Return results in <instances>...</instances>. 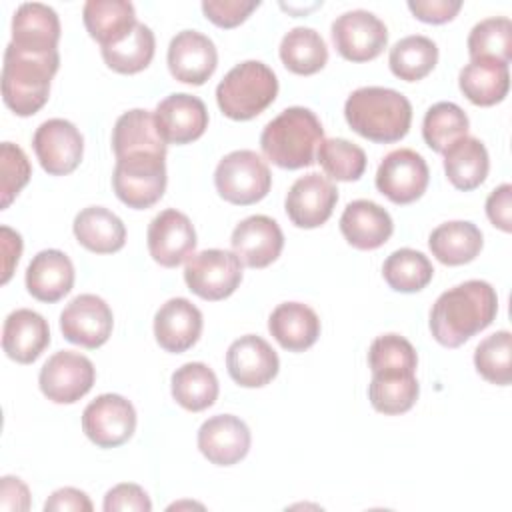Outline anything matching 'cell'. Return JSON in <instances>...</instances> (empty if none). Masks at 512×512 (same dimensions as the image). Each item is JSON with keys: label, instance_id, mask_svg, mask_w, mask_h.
I'll return each mask as SVG.
<instances>
[{"label": "cell", "instance_id": "1", "mask_svg": "<svg viewBox=\"0 0 512 512\" xmlns=\"http://www.w3.org/2000/svg\"><path fill=\"white\" fill-rule=\"evenodd\" d=\"M496 314V290L484 280H466L436 298L430 310V332L438 344L458 348L488 328Z\"/></svg>", "mask_w": 512, "mask_h": 512}, {"label": "cell", "instance_id": "2", "mask_svg": "<svg viewBox=\"0 0 512 512\" xmlns=\"http://www.w3.org/2000/svg\"><path fill=\"white\" fill-rule=\"evenodd\" d=\"M348 126L378 144L402 140L412 124V104L398 90L384 86H362L344 104Z\"/></svg>", "mask_w": 512, "mask_h": 512}, {"label": "cell", "instance_id": "3", "mask_svg": "<svg viewBox=\"0 0 512 512\" xmlns=\"http://www.w3.org/2000/svg\"><path fill=\"white\" fill-rule=\"evenodd\" d=\"M60 54H32L8 44L2 64V98L16 116L36 114L50 96Z\"/></svg>", "mask_w": 512, "mask_h": 512}, {"label": "cell", "instance_id": "4", "mask_svg": "<svg viewBox=\"0 0 512 512\" xmlns=\"http://www.w3.org/2000/svg\"><path fill=\"white\" fill-rule=\"evenodd\" d=\"M322 140L324 128L318 116L304 106H292L264 126L260 148L272 164L286 170H298L314 162Z\"/></svg>", "mask_w": 512, "mask_h": 512}, {"label": "cell", "instance_id": "5", "mask_svg": "<svg viewBox=\"0 0 512 512\" xmlns=\"http://www.w3.org/2000/svg\"><path fill=\"white\" fill-rule=\"evenodd\" d=\"M278 94V78L260 60L236 64L216 86V102L230 120H252L262 114Z\"/></svg>", "mask_w": 512, "mask_h": 512}, {"label": "cell", "instance_id": "6", "mask_svg": "<svg viewBox=\"0 0 512 512\" xmlns=\"http://www.w3.org/2000/svg\"><path fill=\"white\" fill-rule=\"evenodd\" d=\"M166 154L134 152L116 158L112 186L128 208L144 210L154 206L166 190Z\"/></svg>", "mask_w": 512, "mask_h": 512}, {"label": "cell", "instance_id": "7", "mask_svg": "<svg viewBox=\"0 0 512 512\" xmlns=\"http://www.w3.org/2000/svg\"><path fill=\"white\" fill-rule=\"evenodd\" d=\"M214 186L226 202L248 206L260 202L270 192L272 174L268 164L254 150H234L218 162Z\"/></svg>", "mask_w": 512, "mask_h": 512}, {"label": "cell", "instance_id": "8", "mask_svg": "<svg viewBox=\"0 0 512 512\" xmlns=\"http://www.w3.org/2000/svg\"><path fill=\"white\" fill-rule=\"evenodd\" d=\"M184 280L196 296L212 302L224 300L242 282V262L230 250H202L186 260Z\"/></svg>", "mask_w": 512, "mask_h": 512}, {"label": "cell", "instance_id": "9", "mask_svg": "<svg viewBox=\"0 0 512 512\" xmlns=\"http://www.w3.org/2000/svg\"><path fill=\"white\" fill-rule=\"evenodd\" d=\"M96 380V368L80 352L60 350L52 354L38 374L42 394L56 404H74L90 392Z\"/></svg>", "mask_w": 512, "mask_h": 512}, {"label": "cell", "instance_id": "10", "mask_svg": "<svg viewBox=\"0 0 512 512\" xmlns=\"http://www.w3.org/2000/svg\"><path fill=\"white\" fill-rule=\"evenodd\" d=\"M332 42L338 54L350 62H368L388 44L386 24L368 10H348L332 22Z\"/></svg>", "mask_w": 512, "mask_h": 512}, {"label": "cell", "instance_id": "11", "mask_svg": "<svg viewBox=\"0 0 512 512\" xmlns=\"http://www.w3.org/2000/svg\"><path fill=\"white\" fill-rule=\"evenodd\" d=\"M82 430L100 448L128 442L136 430V410L120 394H100L82 412Z\"/></svg>", "mask_w": 512, "mask_h": 512}, {"label": "cell", "instance_id": "12", "mask_svg": "<svg viewBox=\"0 0 512 512\" xmlns=\"http://www.w3.org/2000/svg\"><path fill=\"white\" fill-rule=\"evenodd\" d=\"M430 172L426 160L410 150L398 148L384 156L376 172V188L394 204H410L428 188Z\"/></svg>", "mask_w": 512, "mask_h": 512}, {"label": "cell", "instance_id": "13", "mask_svg": "<svg viewBox=\"0 0 512 512\" xmlns=\"http://www.w3.org/2000/svg\"><path fill=\"white\" fill-rule=\"evenodd\" d=\"M32 146L40 166L52 176L74 172L84 154V138L80 130L64 118L42 122L34 132Z\"/></svg>", "mask_w": 512, "mask_h": 512}, {"label": "cell", "instance_id": "14", "mask_svg": "<svg viewBox=\"0 0 512 512\" xmlns=\"http://www.w3.org/2000/svg\"><path fill=\"white\" fill-rule=\"evenodd\" d=\"M114 316L110 306L96 294H78L60 314V330L72 344L100 348L112 334Z\"/></svg>", "mask_w": 512, "mask_h": 512}, {"label": "cell", "instance_id": "15", "mask_svg": "<svg viewBox=\"0 0 512 512\" xmlns=\"http://www.w3.org/2000/svg\"><path fill=\"white\" fill-rule=\"evenodd\" d=\"M148 252L164 268H176L196 248V230L184 212L174 208L156 214L148 226Z\"/></svg>", "mask_w": 512, "mask_h": 512}, {"label": "cell", "instance_id": "16", "mask_svg": "<svg viewBox=\"0 0 512 512\" xmlns=\"http://www.w3.org/2000/svg\"><path fill=\"white\" fill-rule=\"evenodd\" d=\"M338 202L336 186L318 172L300 176L286 194V214L298 228H318L334 212Z\"/></svg>", "mask_w": 512, "mask_h": 512}, {"label": "cell", "instance_id": "17", "mask_svg": "<svg viewBox=\"0 0 512 512\" xmlns=\"http://www.w3.org/2000/svg\"><path fill=\"white\" fill-rule=\"evenodd\" d=\"M226 368L238 386L260 388L276 378L280 360L276 350L262 336L246 334L230 344Z\"/></svg>", "mask_w": 512, "mask_h": 512}, {"label": "cell", "instance_id": "18", "mask_svg": "<svg viewBox=\"0 0 512 512\" xmlns=\"http://www.w3.org/2000/svg\"><path fill=\"white\" fill-rule=\"evenodd\" d=\"M168 70L184 84H204L218 66V52L214 42L198 30L178 32L168 46Z\"/></svg>", "mask_w": 512, "mask_h": 512}, {"label": "cell", "instance_id": "19", "mask_svg": "<svg viewBox=\"0 0 512 512\" xmlns=\"http://www.w3.org/2000/svg\"><path fill=\"white\" fill-rule=\"evenodd\" d=\"M154 120L166 144H190L208 128V110L198 96L178 92L158 102Z\"/></svg>", "mask_w": 512, "mask_h": 512}, {"label": "cell", "instance_id": "20", "mask_svg": "<svg viewBox=\"0 0 512 512\" xmlns=\"http://www.w3.org/2000/svg\"><path fill=\"white\" fill-rule=\"evenodd\" d=\"M232 252L248 268L270 266L284 248V234L276 220L264 214L244 218L232 230Z\"/></svg>", "mask_w": 512, "mask_h": 512}, {"label": "cell", "instance_id": "21", "mask_svg": "<svg viewBox=\"0 0 512 512\" xmlns=\"http://www.w3.org/2000/svg\"><path fill=\"white\" fill-rule=\"evenodd\" d=\"M250 428L234 414H216L198 430V448L216 466H232L250 450Z\"/></svg>", "mask_w": 512, "mask_h": 512}, {"label": "cell", "instance_id": "22", "mask_svg": "<svg viewBox=\"0 0 512 512\" xmlns=\"http://www.w3.org/2000/svg\"><path fill=\"white\" fill-rule=\"evenodd\" d=\"M60 20L54 8L42 2H24L12 18V42L18 50L32 54L58 52Z\"/></svg>", "mask_w": 512, "mask_h": 512}, {"label": "cell", "instance_id": "23", "mask_svg": "<svg viewBox=\"0 0 512 512\" xmlns=\"http://www.w3.org/2000/svg\"><path fill=\"white\" fill-rule=\"evenodd\" d=\"M202 334V312L188 298H170L154 314V336L172 354L192 348Z\"/></svg>", "mask_w": 512, "mask_h": 512}, {"label": "cell", "instance_id": "24", "mask_svg": "<svg viewBox=\"0 0 512 512\" xmlns=\"http://www.w3.org/2000/svg\"><path fill=\"white\" fill-rule=\"evenodd\" d=\"M50 344V328L42 314L30 308L10 312L2 328V348L18 364H32Z\"/></svg>", "mask_w": 512, "mask_h": 512}, {"label": "cell", "instance_id": "25", "mask_svg": "<svg viewBox=\"0 0 512 512\" xmlns=\"http://www.w3.org/2000/svg\"><path fill=\"white\" fill-rule=\"evenodd\" d=\"M340 232L358 250L380 248L394 232L390 214L372 200L350 202L340 216Z\"/></svg>", "mask_w": 512, "mask_h": 512}, {"label": "cell", "instance_id": "26", "mask_svg": "<svg viewBox=\"0 0 512 512\" xmlns=\"http://www.w3.org/2000/svg\"><path fill=\"white\" fill-rule=\"evenodd\" d=\"M74 286V264L56 248L38 252L26 268V288L40 302H58Z\"/></svg>", "mask_w": 512, "mask_h": 512}, {"label": "cell", "instance_id": "27", "mask_svg": "<svg viewBox=\"0 0 512 512\" xmlns=\"http://www.w3.org/2000/svg\"><path fill=\"white\" fill-rule=\"evenodd\" d=\"M268 330L284 350L304 352L320 336V318L302 302H282L272 310Z\"/></svg>", "mask_w": 512, "mask_h": 512}, {"label": "cell", "instance_id": "28", "mask_svg": "<svg viewBox=\"0 0 512 512\" xmlns=\"http://www.w3.org/2000/svg\"><path fill=\"white\" fill-rule=\"evenodd\" d=\"M84 26L102 48L122 42L138 24L128 0H88L82 10Z\"/></svg>", "mask_w": 512, "mask_h": 512}, {"label": "cell", "instance_id": "29", "mask_svg": "<svg viewBox=\"0 0 512 512\" xmlns=\"http://www.w3.org/2000/svg\"><path fill=\"white\" fill-rule=\"evenodd\" d=\"M458 86L472 104L494 106L510 90L508 64L490 58L470 60L458 74Z\"/></svg>", "mask_w": 512, "mask_h": 512}, {"label": "cell", "instance_id": "30", "mask_svg": "<svg viewBox=\"0 0 512 512\" xmlns=\"http://www.w3.org/2000/svg\"><path fill=\"white\" fill-rule=\"evenodd\" d=\"M76 240L90 252L112 254L126 242L124 222L104 206H88L80 210L72 224Z\"/></svg>", "mask_w": 512, "mask_h": 512}, {"label": "cell", "instance_id": "31", "mask_svg": "<svg viewBox=\"0 0 512 512\" xmlns=\"http://www.w3.org/2000/svg\"><path fill=\"white\" fill-rule=\"evenodd\" d=\"M482 232L468 220L444 222L432 230L428 246L432 256L446 266H460L472 262L482 250Z\"/></svg>", "mask_w": 512, "mask_h": 512}, {"label": "cell", "instance_id": "32", "mask_svg": "<svg viewBox=\"0 0 512 512\" xmlns=\"http://www.w3.org/2000/svg\"><path fill=\"white\" fill-rule=\"evenodd\" d=\"M112 150L116 158L134 152L166 154V142L158 132L154 112L144 108L124 112L112 130Z\"/></svg>", "mask_w": 512, "mask_h": 512}, {"label": "cell", "instance_id": "33", "mask_svg": "<svg viewBox=\"0 0 512 512\" xmlns=\"http://www.w3.org/2000/svg\"><path fill=\"white\" fill-rule=\"evenodd\" d=\"M488 170H490L488 150L474 136H464L456 140L444 152L446 178L458 190L468 192L478 188L486 180Z\"/></svg>", "mask_w": 512, "mask_h": 512}, {"label": "cell", "instance_id": "34", "mask_svg": "<svg viewBox=\"0 0 512 512\" xmlns=\"http://www.w3.org/2000/svg\"><path fill=\"white\" fill-rule=\"evenodd\" d=\"M172 398L190 412L210 408L218 398V378L204 362H186L170 378Z\"/></svg>", "mask_w": 512, "mask_h": 512}, {"label": "cell", "instance_id": "35", "mask_svg": "<svg viewBox=\"0 0 512 512\" xmlns=\"http://www.w3.org/2000/svg\"><path fill=\"white\" fill-rule=\"evenodd\" d=\"M280 60L290 72L310 76L326 66L328 48L314 28L296 26L280 42Z\"/></svg>", "mask_w": 512, "mask_h": 512}, {"label": "cell", "instance_id": "36", "mask_svg": "<svg viewBox=\"0 0 512 512\" xmlns=\"http://www.w3.org/2000/svg\"><path fill=\"white\" fill-rule=\"evenodd\" d=\"M420 394L414 372H372L368 398L374 410L394 416L408 412Z\"/></svg>", "mask_w": 512, "mask_h": 512}, {"label": "cell", "instance_id": "37", "mask_svg": "<svg viewBox=\"0 0 512 512\" xmlns=\"http://www.w3.org/2000/svg\"><path fill=\"white\" fill-rule=\"evenodd\" d=\"M438 62V46L420 34L406 36L390 48L388 64L396 78L416 82L428 76Z\"/></svg>", "mask_w": 512, "mask_h": 512}, {"label": "cell", "instance_id": "38", "mask_svg": "<svg viewBox=\"0 0 512 512\" xmlns=\"http://www.w3.org/2000/svg\"><path fill=\"white\" fill-rule=\"evenodd\" d=\"M382 276L396 292H418L428 286L434 276L432 262L418 250H394L382 264Z\"/></svg>", "mask_w": 512, "mask_h": 512}, {"label": "cell", "instance_id": "39", "mask_svg": "<svg viewBox=\"0 0 512 512\" xmlns=\"http://www.w3.org/2000/svg\"><path fill=\"white\" fill-rule=\"evenodd\" d=\"M154 48H156V38L154 32L138 22L134 30L118 44L102 48V58L108 68L120 74H136L144 68L154 58Z\"/></svg>", "mask_w": 512, "mask_h": 512}, {"label": "cell", "instance_id": "40", "mask_svg": "<svg viewBox=\"0 0 512 512\" xmlns=\"http://www.w3.org/2000/svg\"><path fill=\"white\" fill-rule=\"evenodd\" d=\"M470 120L466 112L454 102H438L428 108L422 122L424 142L434 150L444 154L456 140L468 134Z\"/></svg>", "mask_w": 512, "mask_h": 512}, {"label": "cell", "instance_id": "41", "mask_svg": "<svg viewBox=\"0 0 512 512\" xmlns=\"http://www.w3.org/2000/svg\"><path fill=\"white\" fill-rule=\"evenodd\" d=\"M470 60L490 58L508 64L512 58V22L506 16L480 20L468 34Z\"/></svg>", "mask_w": 512, "mask_h": 512}, {"label": "cell", "instance_id": "42", "mask_svg": "<svg viewBox=\"0 0 512 512\" xmlns=\"http://www.w3.org/2000/svg\"><path fill=\"white\" fill-rule=\"evenodd\" d=\"M478 374L496 386H508L512 380V334L508 330L486 336L474 350Z\"/></svg>", "mask_w": 512, "mask_h": 512}, {"label": "cell", "instance_id": "43", "mask_svg": "<svg viewBox=\"0 0 512 512\" xmlns=\"http://www.w3.org/2000/svg\"><path fill=\"white\" fill-rule=\"evenodd\" d=\"M322 170L340 182L358 180L366 170V154L346 138H326L316 150Z\"/></svg>", "mask_w": 512, "mask_h": 512}, {"label": "cell", "instance_id": "44", "mask_svg": "<svg viewBox=\"0 0 512 512\" xmlns=\"http://www.w3.org/2000/svg\"><path fill=\"white\" fill-rule=\"evenodd\" d=\"M368 364L372 372H416L418 356L404 336L382 334L370 344Z\"/></svg>", "mask_w": 512, "mask_h": 512}, {"label": "cell", "instance_id": "45", "mask_svg": "<svg viewBox=\"0 0 512 512\" xmlns=\"http://www.w3.org/2000/svg\"><path fill=\"white\" fill-rule=\"evenodd\" d=\"M0 194H2V210L12 204L18 192L28 184L32 176V168L24 150L12 142H2L0 146Z\"/></svg>", "mask_w": 512, "mask_h": 512}, {"label": "cell", "instance_id": "46", "mask_svg": "<svg viewBox=\"0 0 512 512\" xmlns=\"http://www.w3.org/2000/svg\"><path fill=\"white\" fill-rule=\"evenodd\" d=\"M258 6V0H204L202 12L212 24L220 28H234L242 24Z\"/></svg>", "mask_w": 512, "mask_h": 512}, {"label": "cell", "instance_id": "47", "mask_svg": "<svg viewBox=\"0 0 512 512\" xmlns=\"http://www.w3.org/2000/svg\"><path fill=\"white\" fill-rule=\"evenodd\" d=\"M104 510L106 512H150L152 502L146 490L132 482H122L110 488L104 496Z\"/></svg>", "mask_w": 512, "mask_h": 512}, {"label": "cell", "instance_id": "48", "mask_svg": "<svg viewBox=\"0 0 512 512\" xmlns=\"http://www.w3.org/2000/svg\"><path fill=\"white\" fill-rule=\"evenodd\" d=\"M460 8V0H408V10L426 24L450 22Z\"/></svg>", "mask_w": 512, "mask_h": 512}, {"label": "cell", "instance_id": "49", "mask_svg": "<svg viewBox=\"0 0 512 512\" xmlns=\"http://www.w3.org/2000/svg\"><path fill=\"white\" fill-rule=\"evenodd\" d=\"M486 216L502 232L512 230V186L500 184L486 198Z\"/></svg>", "mask_w": 512, "mask_h": 512}, {"label": "cell", "instance_id": "50", "mask_svg": "<svg viewBox=\"0 0 512 512\" xmlns=\"http://www.w3.org/2000/svg\"><path fill=\"white\" fill-rule=\"evenodd\" d=\"M30 508L28 486L16 476H2L0 480V510L26 512Z\"/></svg>", "mask_w": 512, "mask_h": 512}, {"label": "cell", "instance_id": "51", "mask_svg": "<svg viewBox=\"0 0 512 512\" xmlns=\"http://www.w3.org/2000/svg\"><path fill=\"white\" fill-rule=\"evenodd\" d=\"M46 512H92L90 498L72 486L60 488L52 492V496L44 504Z\"/></svg>", "mask_w": 512, "mask_h": 512}, {"label": "cell", "instance_id": "52", "mask_svg": "<svg viewBox=\"0 0 512 512\" xmlns=\"http://www.w3.org/2000/svg\"><path fill=\"white\" fill-rule=\"evenodd\" d=\"M0 248H2V284H6L14 272V266L22 254V238L8 226L0 228Z\"/></svg>", "mask_w": 512, "mask_h": 512}]
</instances>
